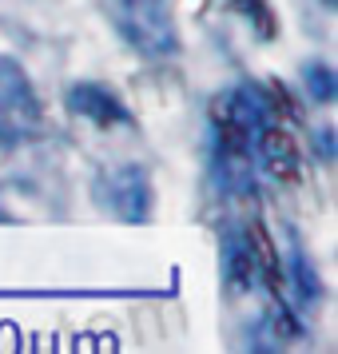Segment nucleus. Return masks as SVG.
Returning <instances> with one entry per match:
<instances>
[{"label":"nucleus","instance_id":"6","mask_svg":"<svg viewBox=\"0 0 338 354\" xmlns=\"http://www.w3.org/2000/svg\"><path fill=\"white\" fill-rule=\"evenodd\" d=\"M306 76V88H310V96L319 100V104H330V100L338 96V76L330 64H322V60H310V64L303 68Z\"/></svg>","mask_w":338,"mask_h":354},{"label":"nucleus","instance_id":"1","mask_svg":"<svg viewBox=\"0 0 338 354\" xmlns=\"http://www.w3.org/2000/svg\"><path fill=\"white\" fill-rule=\"evenodd\" d=\"M108 8H112L115 32L131 52L147 60H163L179 52L176 17L167 0H108Z\"/></svg>","mask_w":338,"mask_h":354},{"label":"nucleus","instance_id":"2","mask_svg":"<svg viewBox=\"0 0 338 354\" xmlns=\"http://www.w3.org/2000/svg\"><path fill=\"white\" fill-rule=\"evenodd\" d=\"M96 203L104 211H112L115 219L147 223V215H151V176L140 163H124V167H115L108 176H100Z\"/></svg>","mask_w":338,"mask_h":354},{"label":"nucleus","instance_id":"7","mask_svg":"<svg viewBox=\"0 0 338 354\" xmlns=\"http://www.w3.org/2000/svg\"><path fill=\"white\" fill-rule=\"evenodd\" d=\"M322 4H335V0H322Z\"/></svg>","mask_w":338,"mask_h":354},{"label":"nucleus","instance_id":"5","mask_svg":"<svg viewBox=\"0 0 338 354\" xmlns=\"http://www.w3.org/2000/svg\"><path fill=\"white\" fill-rule=\"evenodd\" d=\"M290 279H294V295H299V303L303 306H314L319 299V279H314V267H310V259H303L299 247H290Z\"/></svg>","mask_w":338,"mask_h":354},{"label":"nucleus","instance_id":"4","mask_svg":"<svg viewBox=\"0 0 338 354\" xmlns=\"http://www.w3.org/2000/svg\"><path fill=\"white\" fill-rule=\"evenodd\" d=\"M68 112L80 115V120H92V124H100V128H131V112L128 104L115 96L112 88H104V84L96 80H80L68 88Z\"/></svg>","mask_w":338,"mask_h":354},{"label":"nucleus","instance_id":"3","mask_svg":"<svg viewBox=\"0 0 338 354\" xmlns=\"http://www.w3.org/2000/svg\"><path fill=\"white\" fill-rule=\"evenodd\" d=\"M36 124H40V104H36L32 84L12 60L0 56V136L24 140L28 131H36Z\"/></svg>","mask_w":338,"mask_h":354}]
</instances>
